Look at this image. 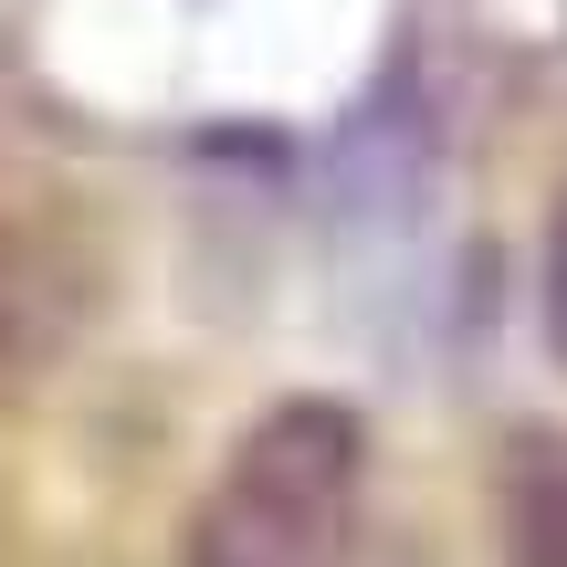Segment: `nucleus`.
<instances>
[{"instance_id": "obj_1", "label": "nucleus", "mask_w": 567, "mask_h": 567, "mask_svg": "<svg viewBox=\"0 0 567 567\" xmlns=\"http://www.w3.org/2000/svg\"><path fill=\"white\" fill-rule=\"evenodd\" d=\"M368 505V421L347 400H274L179 526V567H347Z\"/></svg>"}, {"instance_id": "obj_2", "label": "nucleus", "mask_w": 567, "mask_h": 567, "mask_svg": "<svg viewBox=\"0 0 567 567\" xmlns=\"http://www.w3.org/2000/svg\"><path fill=\"white\" fill-rule=\"evenodd\" d=\"M494 526H505V567H567V431L505 442Z\"/></svg>"}, {"instance_id": "obj_3", "label": "nucleus", "mask_w": 567, "mask_h": 567, "mask_svg": "<svg viewBox=\"0 0 567 567\" xmlns=\"http://www.w3.org/2000/svg\"><path fill=\"white\" fill-rule=\"evenodd\" d=\"M547 358L567 368V189H557V210H547Z\"/></svg>"}, {"instance_id": "obj_4", "label": "nucleus", "mask_w": 567, "mask_h": 567, "mask_svg": "<svg viewBox=\"0 0 567 567\" xmlns=\"http://www.w3.org/2000/svg\"><path fill=\"white\" fill-rule=\"evenodd\" d=\"M0 337H11V264H0Z\"/></svg>"}]
</instances>
